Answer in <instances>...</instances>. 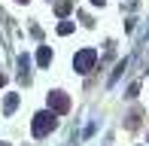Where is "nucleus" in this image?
Listing matches in <instances>:
<instances>
[{"instance_id": "9b49d317", "label": "nucleus", "mask_w": 149, "mask_h": 146, "mask_svg": "<svg viewBox=\"0 0 149 146\" xmlns=\"http://www.w3.org/2000/svg\"><path fill=\"white\" fill-rule=\"evenodd\" d=\"M0 146H9V143H0Z\"/></svg>"}, {"instance_id": "f03ea898", "label": "nucleus", "mask_w": 149, "mask_h": 146, "mask_svg": "<svg viewBox=\"0 0 149 146\" xmlns=\"http://www.w3.org/2000/svg\"><path fill=\"white\" fill-rule=\"evenodd\" d=\"M94 64H97V52H94V49H82V52H76V58H73L76 73H91Z\"/></svg>"}, {"instance_id": "9d476101", "label": "nucleus", "mask_w": 149, "mask_h": 146, "mask_svg": "<svg viewBox=\"0 0 149 146\" xmlns=\"http://www.w3.org/2000/svg\"><path fill=\"white\" fill-rule=\"evenodd\" d=\"M18 3H28V0H18Z\"/></svg>"}, {"instance_id": "423d86ee", "label": "nucleus", "mask_w": 149, "mask_h": 146, "mask_svg": "<svg viewBox=\"0 0 149 146\" xmlns=\"http://www.w3.org/2000/svg\"><path fill=\"white\" fill-rule=\"evenodd\" d=\"M70 9H73V3H70V0H61V3L55 6V12H58V15H67Z\"/></svg>"}, {"instance_id": "1a4fd4ad", "label": "nucleus", "mask_w": 149, "mask_h": 146, "mask_svg": "<svg viewBox=\"0 0 149 146\" xmlns=\"http://www.w3.org/2000/svg\"><path fill=\"white\" fill-rule=\"evenodd\" d=\"M91 3H94V6H100V3H104V0H91Z\"/></svg>"}, {"instance_id": "39448f33", "label": "nucleus", "mask_w": 149, "mask_h": 146, "mask_svg": "<svg viewBox=\"0 0 149 146\" xmlns=\"http://www.w3.org/2000/svg\"><path fill=\"white\" fill-rule=\"evenodd\" d=\"M18 107V95H6V101H3V113H12Z\"/></svg>"}, {"instance_id": "7ed1b4c3", "label": "nucleus", "mask_w": 149, "mask_h": 146, "mask_svg": "<svg viewBox=\"0 0 149 146\" xmlns=\"http://www.w3.org/2000/svg\"><path fill=\"white\" fill-rule=\"evenodd\" d=\"M49 110L55 113V116H58V113H67V110H70V97H67L64 91H52V95H49Z\"/></svg>"}, {"instance_id": "6e6552de", "label": "nucleus", "mask_w": 149, "mask_h": 146, "mask_svg": "<svg viewBox=\"0 0 149 146\" xmlns=\"http://www.w3.org/2000/svg\"><path fill=\"white\" fill-rule=\"evenodd\" d=\"M0 85H6V76H3V73H0Z\"/></svg>"}, {"instance_id": "0eeeda50", "label": "nucleus", "mask_w": 149, "mask_h": 146, "mask_svg": "<svg viewBox=\"0 0 149 146\" xmlns=\"http://www.w3.org/2000/svg\"><path fill=\"white\" fill-rule=\"evenodd\" d=\"M70 31H73V22H61L58 24V34H70Z\"/></svg>"}, {"instance_id": "f257e3e1", "label": "nucleus", "mask_w": 149, "mask_h": 146, "mask_svg": "<svg viewBox=\"0 0 149 146\" xmlns=\"http://www.w3.org/2000/svg\"><path fill=\"white\" fill-rule=\"evenodd\" d=\"M58 128V116L52 110H46V113H37L33 116V122H31V131H33V137H46L49 131H55Z\"/></svg>"}, {"instance_id": "20e7f679", "label": "nucleus", "mask_w": 149, "mask_h": 146, "mask_svg": "<svg viewBox=\"0 0 149 146\" xmlns=\"http://www.w3.org/2000/svg\"><path fill=\"white\" fill-rule=\"evenodd\" d=\"M49 61H52V49H49V46H40V52H37V64H40V67H49Z\"/></svg>"}]
</instances>
